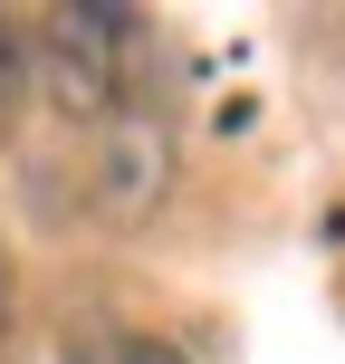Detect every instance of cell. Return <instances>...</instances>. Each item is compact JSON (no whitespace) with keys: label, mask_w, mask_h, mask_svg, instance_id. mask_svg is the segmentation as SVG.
Here are the masks:
<instances>
[{"label":"cell","mask_w":345,"mask_h":364,"mask_svg":"<svg viewBox=\"0 0 345 364\" xmlns=\"http://www.w3.org/2000/svg\"><path fill=\"white\" fill-rule=\"evenodd\" d=\"M29 58H38V87L58 96L68 125H115L125 96H134V68H144V19L106 10V0L38 10L29 19Z\"/></svg>","instance_id":"6da1fadb"},{"label":"cell","mask_w":345,"mask_h":364,"mask_svg":"<svg viewBox=\"0 0 345 364\" xmlns=\"http://www.w3.org/2000/svg\"><path fill=\"white\" fill-rule=\"evenodd\" d=\"M164 182H173L164 125H144V115L96 125V144H87V201H96L106 220H144L154 201H164Z\"/></svg>","instance_id":"7a4b0ae2"},{"label":"cell","mask_w":345,"mask_h":364,"mask_svg":"<svg viewBox=\"0 0 345 364\" xmlns=\"http://www.w3.org/2000/svg\"><path fill=\"white\" fill-rule=\"evenodd\" d=\"M68 364H182L154 336H68Z\"/></svg>","instance_id":"3957f363"},{"label":"cell","mask_w":345,"mask_h":364,"mask_svg":"<svg viewBox=\"0 0 345 364\" xmlns=\"http://www.w3.org/2000/svg\"><path fill=\"white\" fill-rule=\"evenodd\" d=\"M29 77H38V58H29V19L0 10V115L19 106V87H29Z\"/></svg>","instance_id":"277c9868"},{"label":"cell","mask_w":345,"mask_h":364,"mask_svg":"<svg viewBox=\"0 0 345 364\" xmlns=\"http://www.w3.org/2000/svg\"><path fill=\"white\" fill-rule=\"evenodd\" d=\"M0 336H10V269H0Z\"/></svg>","instance_id":"5b68a950"}]
</instances>
